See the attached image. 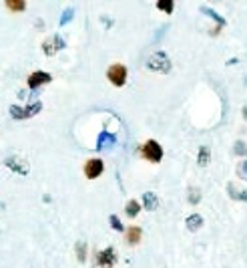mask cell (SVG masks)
<instances>
[{
    "label": "cell",
    "instance_id": "6da1fadb",
    "mask_svg": "<svg viewBox=\"0 0 247 268\" xmlns=\"http://www.w3.org/2000/svg\"><path fill=\"white\" fill-rule=\"evenodd\" d=\"M147 67L151 71H157V73H169L171 71V59L167 57L165 50H155L153 55L149 57Z\"/></svg>",
    "mask_w": 247,
    "mask_h": 268
},
{
    "label": "cell",
    "instance_id": "7a4b0ae2",
    "mask_svg": "<svg viewBox=\"0 0 247 268\" xmlns=\"http://www.w3.org/2000/svg\"><path fill=\"white\" fill-rule=\"evenodd\" d=\"M141 155L147 159V162H151V164H159L161 159H163V147L155 139H147L143 143V147H141Z\"/></svg>",
    "mask_w": 247,
    "mask_h": 268
},
{
    "label": "cell",
    "instance_id": "3957f363",
    "mask_svg": "<svg viewBox=\"0 0 247 268\" xmlns=\"http://www.w3.org/2000/svg\"><path fill=\"white\" fill-rule=\"evenodd\" d=\"M127 77H129V71H127V67L125 65H121V63H115L108 67V71H107V79L111 81V85L115 87H123L127 83Z\"/></svg>",
    "mask_w": 247,
    "mask_h": 268
},
{
    "label": "cell",
    "instance_id": "277c9868",
    "mask_svg": "<svg viewBox=\"0 0 247 268\" xmlns=\"http://www.w3.org/2000/svg\"><path fill=\"white\" fill-rule=\"evenodd\" d=\"M82 171H85L87 180H97L101 173L105 171V162L99 157H91L85 162V168H82Z\"/></svg>",
    "mask_w": 247,
    "mask_h": 268
},
{
    "label": "cell",
    "instance_id": "5b68a950",
    "mask_svg": "<svg viewBox=\"0 0 247 268\" xmlns=\"http://www.w3.org/2000/svg\"><path fill=\"white\" fill-rule=\"evenodd\" d=\"M64 47H66V43H64V38H62L61 34H52L50 38H46V41L43 43V50H45L46 57L57 55V52L62 50Z\"/></svg>",
    "mask_w": 247,
    "mask_h": 268
},
{
    "label": "cell",
    "instance_id": "8992f818",
    "mask_svg": "<svg viewBox=\"0 0 247 268\" xmlns=\"http://www.w3.org/2000/svg\"><path fill=\"white\" fill-rule=\"evenodd\" d=\"M117 264V252L113 246H107L105 250L97 252V266L99 268H113Z\"/></svg>",
    "mask_w": 247,
    "mask_h": 268
},
{
    "label": "cell",
    "instance_id": "52a82bcc",
    "mask_svg": "<svg viewBox=\"0 0 247 268\" xmlns=\"http://www.w3.org/2000/svg\"><path fill=\"white\" fill-rule=\"evenodd\" d=\"M50 81H52L50 73H46V71H34V73L29 75V79H26V85H29L32 91H36V89H40V87L48 85Z\"/></svg>",
    "mask_w": 247,
    "mask_h": 268
},
{
    "label": "cell",
    "instance_id": "ba28073f",
    "mask_svg": "<svg viewBox=\"0 0 247 268\" xmlns=\"http://www.w3.org/2000/svg\"><path fill=\"white\" fill-rule=\"evenodd\" d=\"M6 168H10L12 171H16L18 176H26L29 173V164L24 159H18V157H6Z\"/></svg>",
    "mask_w": 247,
    "mask_h": 268
},
{
    "label": "cell",
    "instance_id": "9c48e42d",
    "mask_svg": "<svg viewBox=\"0 0 247 268\" xmlns=\"http://www.w3.org/2000/svg\"><path fill=\"white\" fill-rule=\"evenodd\" d=\"M141 238H143V230H141L139 226H129L127 230H125V240H127V244H131V246L139 244Z\"/></svg>",
    "mask_w": 247,
    "mask_h": 268
},
{
    "label": "cell",
    "instance_id": "30bf717a",
    "mask_svg": "<svg viewBox=\"0 0 247 268\" xmlns=\"http://www.w3.org/2000/svg\"><path fill=\"white\" fill-rule=\"evenodd\" d=\"M143 206H145V210H149V212H155V210L159 208V198H157V194L145 192V194H143Z\"/></svg>",
    "mask_w": 247,
    "mask_h": 268
},
{
    "label": "cell",
    "instance_id": "8fae6325",
    "mask_svg": "<svg viewBox=\"0 0 247 268\" xmlns=\"http://www.w3.org/2000/svg\"><path fill=\"white\" fill-rule=\"evenodd\" d=\"M115 135L113 133H108V131H103L101 135H99V139H97V150H105V147H111V145H115Z\"/></svg>",
    "mask_w": 247,
    "mask_h": 268
},
{
    "label": "cell",
    "instance_id": "7c38bea8",
    "mask_svg": "<svg viewBox=\"0 0 247 268\" xmlns=\"http://www.w3.org/2000/svg\"><path fill=\"white\" fill-rule=\"evenodd\" d=\"M185 226H187V230L197 232L203 226V218L199 216V214H191V216H187V220H185Z\"/></svg>",
    "mask_w": 247,
    "mask_h": 268
},
{
    "label": "cell",
    "instance_id": "4fadbf2b",
    "mask_svg": "<svg viewBox=\"0 0 247 268\" xmlns=\"http://www.w3.org/2000/svg\"><path fill=\"white\" fill-rule=\"evenodd\" d=\"M139 212H141V204L137 202V200H129L127 206H125V214L129 218H137L139 216Z\"/></svg>",
    "mask_w": 247,
    "mask_h": 268
},
{
    "label": "cell",
    "instance_id": "5bb4252c",
    "mask_svg": "<svg viewBox=\"0 0 247 268\" xmlns=\"http://www.w3.org/2000/svg\"><path fill=\"white\" fill-rule=\"evenodd\" d=\"M209 159H211V151H209V147L207 145H201L199 147V155H197V162L201 168H205L209 164Z\"/></svg>",
    "mask_w": 247,
    "mask_h": 268
},
{
    "label": "cell",
    "instance_id": "9a60e30c",
    "mask_svg": "<svg viewBox=\"0 0 247 268\" xmlns=\"http://www.w3.org/2000/svg\"><path fill=\"white\" fill-rule=\"evenodd\" d=\"M227 192H229V196L233 198V200H241V202H247V192H239V190H235V184H227Z\"/></svg>",
    "mask_w": 247,
    "mask_h": 268
},
{
    "label": "cell",
    "instance_id": "2e32d148",
    "mask_svg": "<svg viewBox=\"0 0 247 268\" xmlns=\"http://www.w3.org/2000/svg\"><path fill=\"white\" fill-rule=\"evenodd\" d=\"M201 12L203 15H207V17H211L213 20H217V24H219V29H221V26H225V18H221L217 15V12L213 10V8H209V6H201Z\"/></svg>",
    "mask_w": 247,
    "mask_h": 268
},
{
    "label": "cell",
    "instance_id": "e0dca14e",
    "mask_svg": "<svg viewBox=\"0 0 247 268\" xmlns=\"http://www.w3.org/2000/svg\"><path fill=\"white\" fill-rule=\"evenodd\" d=\"M40 111H43V103H40V101H34V103H31V105L24 109V115H26V119H29V117H34V115L40 113Z\"/></svg>",
    "mask_w": 247,
    "mask_h": 268
},
{
    "label": "cell",
    "instance_id": "ac0fdd59",
    "mask_svg": "<svg viewBox=\"0 0 247 268\" xmlns=\"http://www.w3.org/2000/svg\"><path fill=\"white\" fill-rule=\"evenodd\" d=\"M6 8L12 10V12H24L26 10V2H24V0H8Z\"/></svg>",
    "mask_w": 247,
    "mask_h": 268
},
{
    "label": "cell",
    "instance_id": "d6986e66",
    "mask_svg": "<svg viewBox=\"0 0 247 268\" xmlns=\"http://www.w3.org/2000/svg\"><path fill=\"white\" fill-rule=\"evenodd\" d=\"M75 250H77V258L80 262H85L87 260V242H77Z\"/></svg>",
    "mask_w": 247,
    "mask_h": 268
},
{
    "label": "cell",
    "instance_id": "ffe728a7",
    "mask_svg": "<svg viewBox=\"0 0 247 268\" xmlns=\"http://www.w3.org/2000/svg\"><path fill=\"white\" fill-rule=\"evenodd\" d=\"M73 17H75V8H73V6H68V8L62 12V17H61V20H59V24H61V26L68 24V22L73 20Z\"/></svg>",
    "mask_w": 247,
    "mask_h": 268
},
{
    "label": "cell",
    "instance_id": "44dd1931",
    "mask_svg": "<svg viewBox=\"0 0 247 268\" xmlns=\"http://www.w3.org/2000/svg\"><path fill=\"white\" fill-rule=\"evenodd\" d=\"M157 8L163 10V12H167V15H171V12H173V0H159Z\"/></svg>",
    "mask_w": 247,
    "mask_h": 268
},
{
    "label": "cell",
    "instance_id": "7402d4cb",
    "mask_svg": "<svg viewBox=\"0 0 247 268\" xmlns=\"http://www.w3.org/2000/svg\"><path fill=\"white\" fill-rule=\"evenodd\" d=\"M201 200V190L199 187H189V202L191 204H199Z\"/></svg>",
    "mask_w": 247,
    "mask_h": 268
},
{
    "label": "cell",
    "instance_id": "603a6c76",
    "mask_svg": "<svg viewBox=\"0 0 247 268\" xmlns=\"http://www.w3.org/2000/svg\"><path fill=\"white\" fill-rule=\"evenodd\" d=\"M10 115H12V119H26L24 109L18 105H10Z\"/></svg>",
    "mask_w": 247,
    "mask_h": 268
},
{
    "label": "cell",
    "instance_id": "cb8c5ba5",
    "mask_svg": "<svg viewBox=\"0 0 247 268\" xmlns=\"http://www.w3.org/2000/svg\"><path fill=\"white\" fill-rule=\"evenodd\" d=\"M108 222H111L113 230H117V232H123V230H125V226H123V222L119 220V216H115V214H113L111 218H108Z\"/></svg>",
    "mask_w": 247,
    "mask_h": 268
},
{
    "label": "cell",
    "instance_id": "d4e9b609",
    "mask_svg": "<svg viewBox=\"0 0 247 268\" xmlns=\"http://www.w3.org/2000/svg\"><path fill=\"white\" fill-rule=\"evenodd\" d=\"M233 151H235V155H247V147L243 141H235V147H233Z\"/></svg>",
    "mask_w": 247,
    "mask_h": 268
},
{
    "label": "cell",
    "instance_id": "484cf974",
    "mask_svg": "<svg viewBox=\"0 0 247 268\" xmlns=\"http://www.w3.org/2000/svg\"><path fill=\"white\" fill-rule=\"evenodd\" d=\"M237 173H239V178H241V180H247V159H243V162L239 164Z\"/></svg>",
    "mask_w": 247,
    "mask_h": 268
},
{
    "label": "cell",
    "instance_id": "4316f807",
    "mask_svg": "<svg viewBox=\"0 0 247 268\" xmlns=\"http://www.w3.org/2000/svg\"><path fill=\"white\" fill-rule=\"evenodd\" d=\"M243 119H245V121H247V105L243 107Z\"/></svg>",
    "mask_w": 247,
    "mask_h": 268
}]
</instances>
